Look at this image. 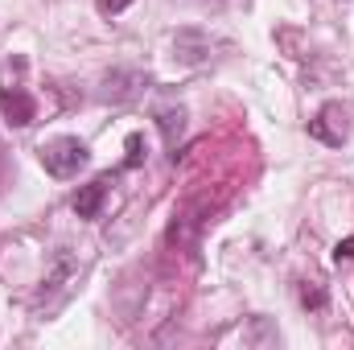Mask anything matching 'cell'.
Masks as SVG:
<instances>
[{
    "label": "cell",
    "instance_id": "9",
    "mask_svg": "<svg viewBox=\"0 0 354 350\" xmlns=\"http://www.w3.org/2000/svg\"><path fill=\"white\" fill-rule=\"evenodd\" d=\"M132 0H95V8L103 12V17H115V12H124Z\"/></svg>",
    "mask_w": 354,
    "mask_h": 350
},
{
    "label": "cell",
    "instance_id": "1",
    "mask_svg": "<svg viewBox=\"0 0 354 350\" xmlns=\"http://www.w3.org/2000/svg\"><path fill=\"white\" fill-rule=\"evenodd\" d=\"M37 157H41V165H46L50 177H75L91 161V149L79 136H54V140H46L37 149Z\"/></svg>",
    "mask_w": 354,
    "mask_h": 350
},
{
    "label": "cell",
    "instance_id": "6",
    "mask_svg": "<svg viewBox=\"0 0 354 350\" xmlns=\"http://www.w3.org/2000/svg\"><path fill=\"white\" fill-rule=\"evenodd\" d=\"M157 128H161L165 145L177 149V140H181V132H185V111H181V107H157Z\"/></svg>",
    "mask_w": 354,
    "mask_h": 350
},
{
    "label": "cell",
    "instance_id": "5",
    "mask_svg": "<svg viewBox=\"0 0 354 350\" xmlns=\"http://www.w3.org/2000/svg\"><path fill=\"white\" fill-rule=\"evenodd\" d=\"M107 185H111V174L95 177L91 185H83V190L75 194V214H79V219H95V214H99V206H103V198H107Z\"/></svg>",
    "mask_w": 354,
    "mask_h": 350
},
{
    "label": "cell",
    "instance_id": "10",
    "mask_svg": "<svg viewBox=\"0 0 354 350\" xmlns=\"http://www.w3.org/2000/svg\"><path fill=\"white\" fill-rule=\"evenodd\" d=\"M334 260H354V239H346V243H338V252H334Z\"/></svg>",
    "mask_w": 354,
    "mask_h": 350
},
{
    "label": "cell",
    "instance_id": "3",
    "mask_svg": "<svg viewBox=\"0 0 354 350\" xmlns=\"http://www.w3.org/2000/svg\"><path fill=\"white\" fill-rule=\"evenodd\" d=\"M0 111H4V120L17 124V128H25V124L37 120V103H33V95L25 87H4L0 91Z\"/></svg>",
    "mask_w": 354,
    "mask_h": 350
},
{
    "label": "cell",
    "instance_id": "4",
    "mask_svg": "<svg viewBox=\"0 0 354 350\" xmlns=\"http://www.w3.org/2000/svg\"><path fill=\"white\" fill-rule=\"evenodd\" d=\"M140 87H145V75L140 71H111L107 79H103V99L107 103H128V99H136L140 95Z\"/></svg>",
    "mask_w": 354,
    "mask_h": 350
},
{
    "label": "cell",
    "instance_id": "7",
    "mask_svg": "<svg viewBox=\"0 0 354 350\" xmlns=\"http://www.w3.org/2000/svg\"><path fill=\"white\" fill-rule=\"evenodd\" d=\"M301 305H305V309H322V305H326V293H322L317 284H301Z\"/></svg>",
    "mask_w": 354,
    "mask_h": 350
},
{
    "label": "cell",
    "instance_id": "2",
    "mask_svg": "<svg viewBox=\"0 0 354 350\" xmlns=\"http://www.w3.org/2000/svg\"><path fill=\"white\" fill-rule=\"evenodd\" d=\"M309 136L322 140V145H330V149H342L346 136H351V116H346V107H342V103H326V107L309 120Z\"/></svg>",
    "mask_w": 354,
    "mask_h": 350
},
{
    "label": "cell",
    "instance_id": "8",
    "mask_svg": "<svg viewBox=\"0 0 354 350\" xmlns=\"http://www.w3.org/2000/svg\"><path fill=\"white\" fill-rule=\"evenodd\" d=\"M140 149H145V140H140V136L132 132V136H128V157H124V169H132V165H140V157H145Z\"/></svg>",
    "mask_w": 354,
    "mask_h": 350
}]
</instances>
